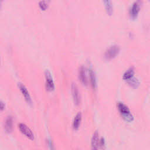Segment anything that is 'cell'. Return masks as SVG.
<instances>
[{"instance_id":"1","label":"cell","mask_w":150,"mask_h":150,"mask_svg":"<svg viewBox=\"0 0 150 150\" xmlns=\"http://www.w3.org/2000/svg\"><path fill=\"white\" fill-rule=\"evenodd\" d=\"M118 110L124 120L127 122H131L134 120V117L131 113L128 107L122 103L117 104Z\"/></svg>"},{"instance_id":"2","label":"cell","mask_w":150,"mask_h":150,"mask_svg":"<svg viewBox=\"0 0 150 150\" xmlns=\"http://www.w3.org/2000/svg\"><path fill=\"white\" fill-rule=\"evenodd\" d=\"M91 145L92 149H97L98 148H103L105 145L104 139L103 137L100 138L99 133L97 131H95V132L93 135Z\"/></svg>"},{"instance_id":"3","label":"cell","mask_w":150,"mask_h":150,"mask_svg":"<svg viewBox=\"0 0 150 150\" xmlns=\"http://www.w3.org/2000/svg\"><path fill=\"white\" fill-rule=\"evenodd\" d=\"M45 77L46 90L48 91H53L55 88L54 83L51 73L49 71V70H46L45 71Z\"/></svg>"},{"instance_id":"4","label":"cell","mask_w":150,"mask_h":150,"mask_svg":"<svg viewBox=\"0 0 150 150\" xmlns=\"http://www.w3.org/2000/svg\"><path fill=\"white\" fill-rule=\"evenodd\" d=\"M120 50V47L117 45L110 46L105 53V58L107 60H111L114 59L118 54Z\"/></svg>"},{"instance_id":"5","label":"cell","mask_w":150,"mask_h":150,"mask_svg":"<svg viewBox=\"0 0 150 150\" xmlns=\"http://www.w3.org/2000/svg\"><path fill=\"white\" fill-rule=\"evenodd\" d=\"M18 128L21 132L26 138L29 139L30 140H33L35 138L34 134L32 130L25 124L20 123L18 125Z\"/></svg>"},{"instance_id":"6","label":"cell","mask_w":150,"mask_h":150,"mask_svg":"<svg viewBox=\"0 0 150 150\" xmlns=\"http://www.w3.org/2000/svg\"><path fill=\"white\" fill-rule=\"evenodd\" d=\"M71 93L74 104L79 105L80 103V94L79 88L75 83H72L71 84Z\"/></svg>"},{"instance_id":"7","label":"cell","mask_w":150,"mask_h":150,"mask_svg":"<svg viewBox=\"0 0 150 150\" xmlns=\"http://www.w3.org/2000/svg\"><path fill=\"white\" fill-rule=\"evenodd\" d=\"M79 79L84 86H87L88 84V77L87 75L86 69L84 67L81 66L79 70Z\"/></svg>"},{"instance_id":"8","label":"cell","mask_w":150,"mask_h":150,"mask_svg":"<svg viewBox=\"0 0 150 150\" xmlns=\"http://www.w3.org/2000/svg\"><path fill=\"white\" fill-rule=\"evenodd\" d=\"M18 87L22 94V96H23L25 101L30 105L32 104V99H31V97H30V96L29 94V93L28 90V89L26 88V87L22 83H19L18 84Z\"/></svg>"},{"instance_id":"9","label":"cell","mask_w":150,"mask_h":150,"mask_svg":"<svg viewBox=\"0 0 150 150\" xmlns=\"http://www.w3.org/2000/svg\"><path fill=\"white\" fill-rule=\"evenodd\" d=\"M139 10H140V3H139V1H138L135 2L132 5L131 8V11H130L131 18L133 19H135V18H137V17L138 15Z\"/></svg>"},{"instance_id":"10","label":"cell","mask_w":150,"mask_h":150,"mask_svg":"<svg viewBox=\"0 0 150 150\" xmlns=\"http://www.w3.org/2000/svg\"><path fill=\"white\" fill-rule=\"evenodd\" d=\"M4 128L6 132L11 133L13 129V118L12 116H8L5 121Z\"/></svg>"},{"instance_id":"11","label":"cell","mask_w":150,"mask_h":150,"mask_svg":"<svg viewBox=\"0 0 150 150\" xmlns=\"http://www.w3.org/2000/svg\"><path fill=\"white\" fill-rule=\"evenodd\" d=\"M82 119V115L81 112H79L74 118L73 122V128L74 130H77L80 125Z\"/></svg>"},{"instance_id":"12","label":"cell","mask_w":150,"mask_h":150,"mask_svg":"<svg viewBox=\"0 0 150 150\" xmlns=\"http://www.w3.org/2000/svg\"><path fill=\"white\" fill-rule=\"evenodd\" d=\"M104 4L105 11L108 15H111L113 13V6L111 0H103Z\"/></svg>"},{"instance_id":"13","label":"cell","mask_w":150,"mask_h":150,"mask_svg":"<svg viewBox=\"0 0 150 150\" xmlns=\"http://www.w3.org/2000/svg\"><path fill=\"white\" fill-rule=\"evenodd\" d=\"M135 71H134V69L133 67H130L129 69H128L123 74V77L122 79L128 81V80H129L130 79H131L132 77H134V75Z\"/></svg>"},{"instance_id":"14","label":"cell","mask_w":150,"mask_h":150,"mask_svg":"<svg viewBox=\"0 0 150 150\" xmlns=\"http://www.w3.org/2000/svg\"><path fill=\"white\" fill-rule=\"evenodd\" d=\"M89 77H90V81L91 85V87L93 89H95L97 86V82H96V77L95 73L92 69H89Z\"/></svg>"},{"instance_id":"15","label":"cell","mask_w":150,"mask_h":150,"mask_svg":"<svg viewBox=\"0 0 150 150\" xmlns=\"http://www.w3.org/2000/svg\"><path fill=\"white\" fill-rule=\"evenodd\" d=\"M127 82L131 87H132L134 88H137L139 84V82L138 80L134 77H132L131 79L128 80Z\"/></svg>"},{"instance_id":"16","label":"cell","mask_w":150,"mask_h":150,"mask_svg":"<svg viewBox=\"0 0 150 150\" xmlns=\"http://www.w3.org/2000/svg\"><path fill=\"white\" fill-rule=\"evenodd\" d=\"M39 6L42 10L45 11L47 8V4L45 1H41L39 3Z\"/></svg>"},{"instance_id":"17","label":"cell","mask_w":150,"mask_h":150,"mask_svg":"<svg viewBox=\"0 0 150 150\" xmlns=\"http://www.w3.org/2000/svg\"><path fill=\"white\" fill-rule=\"evenodd\" d=\"M4 108H5V104L2 101H1V110L3 111Z\"/></svg>"},{"instance_id":"18","label":"cell","mask_w":150,"mask_h":150,"mask_svg":"<svg viewBox=\"0 0 150 150\" xmlns=\"http://www.w3.org/2000/svg\"><path fill=\"white\" fill-rule=\"evenodd\" d=\"M149 1H150V0H149Z\"/></svg>"}]
</instances>
